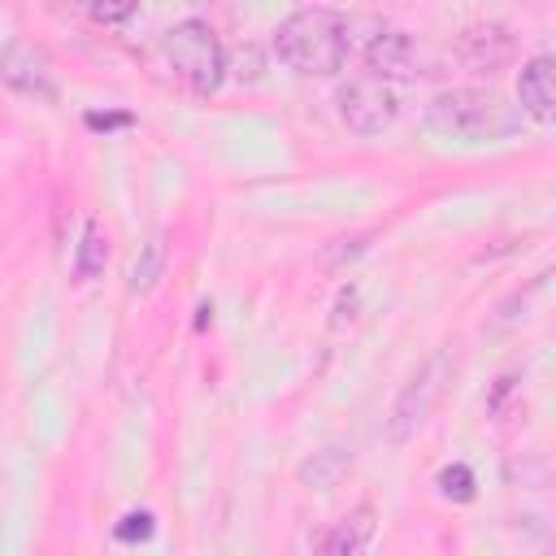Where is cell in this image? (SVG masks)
<instances>
[{
  "instance_id": "1",
  "label": "cell",
  "mask_w": 556,
  "mask_h": 556,
  "mask_svg": "<svg viewBox=\"0 0 556 556\" xmlns=\"http://www.w3.org/2000/svg\"><path fill=\"white\" fill-rule=\"evenodd\" d=\"M274 52L295 74H334L348 61V17L326 4L295 9L278 22Z\"/></svg>"
},
{
  "instance_id": "2",
  "label": "cell",
  "mask_w": 556,
  "mask_h": 556,
  "mask_svg": "<svg viewBox=\"0 0 556 556\" xmlns=\"http://www.w3.org/2000/svg\"><path fill=\"white\" fill-rule=\"evenodd\" d=\"M430 126L452 135V139L482 143V139L508 135L513 130V113L486 87H452V91H439L430 100Z\"/></svg>"
},
{
  "instance_id": "3",
  "label": "cell",
  "mask_w": 556,
  "mask_h": 556,
  "mask_svg": "<svg viewBox=\"0 0 556 556\" xmlns=\"http://www.w3.org/2000/svg\"><path fill=\"white\" fill-rule=\"evenodd\" d=\"M165 52H169V65L174 74L195 87V91H213L222 83V43H217V30L204 22V17H182L169 35H165Z\"/></svg>"
},
{
  "instance_id": "4",
  "label": "cell",
  "mask_w": 556,
  "mask_h": 556,
  "mask_svg": "<svg viewBox=\"0 0 556 556\" xmlns=\"http://www.w3.org/2000/svg\"><path fill=\"white\" fill-rule=\"evenodd\" d=\"M447 378H452V356H447V352H434V356L404 382V391L395 395L391 417H387V434H391L395 443H404L408 434H417V426L430 417L434 400L443 395Z\"/></svg>"
},
{
  "instance_id": "5",
  "label": "cell",
  "mask_w": 556,
  "mask_h": 556,
  "mask_svg": "<svg viewBox=\"0 0 556 556\" xmlns=\"http://www.w3.org/2000/svg\"><path fill=\"white\" fill-rule=\"evenodd\" d=\"M339 117L356 135H382L395 122V91L382 78H348L339 91Z\"/></svg>"
},
{
  "instance_id": "6",
  "label": "cell",
  "mask_w": 556,
  "mask_h": 556,
  "mask_svg": "<svg viewBox=\"0 0 556 556\" xmlns=\"http://www.w3.org/2000/svg\"><path fill=\"white\" fill-rule=\"evenodd\" d=\"M0 83H9L13 91H22V96H35V100H56V83H52V74H48V61L35 52V48H26V43H9L4 52H0Z\"/></svg>"
},
{
  "instance_id": "7",
  "label": "cell",
  "mask_w": 556,
  "mask_h": 556,
  "mask_svg": "<svg viewBox=\"0 0 556 556\" xmlns=\"http://www.w3.org/2000/svg\"><path fill=\"white\" fill-rule=\"evenodd\" d=\"M517 96H521V109L534 122H552L556 117V70H552V56H530L521 65Z\"/></svg>"
},
{
  "instance_id": "8",
  "label": "cell",
  "mask_w": 556,
  "mask_h": 556,
  "mask_svg": "<svg viewBox=\"0 0 556 556\" xmlns=\"http://www.w3.org/2000/svg\"><path fill=\"white\" fill-rule=\"evenodd\" d=\"M365 61H369V70H374L382 83H387V78H408V74H413V39H408L404 30H395V26H387V30H378V35L369 39Z\"/></svg>"
},
{
  "instance_id": "9",
  "label": "cell",
  "mask_w": 556,
  "mask_h": 556,
  "mask_svg": "<svg viewBox=\"0 0 556 556\" xmlns=\"http://www.w3.org/2000/svg\"><path fill=\"white\" fill-rule=\"evenodd\" d=\"M460 52L469 65H500L513 52V30L504 22H478L460 30Z\"/></svg>"
},
{
  "instance_id": "10",
  "label": "cell",
  "mask_w": 556,
  "mask_h": 556,
  "mask_svg": "<svg viewBox=\"0 0 556 556\" xmlns=\"http://www.w3.org/2000/svg\"><path fill=\"white\" fill-rule=\"evenodd\" d=\"M165 265H169V243H165V235H152L130 265V291H152L165 278Z\"/></svg>"
},
{
  "instance_id": "11",
  "label": "cell",
  "mask_w": 556,
  "mask_h": 556,
  "mask_svg": "<svg viewBox=\"0 0 556 556\" xmlns=\"http://www.w3.org/2000/svg\"><path fill=\"white\" fill-rule=\"evenodd\" d=\"M104 261H109V239L100 230V222H87L83 226V239H78V256H74V274L87 282L96 274H104Z\"/></svg>"
},
{
  "instance_id": "12",
  "label": "cell",
  "mask_w": 556,
  "mask_h": 556,
  "mask_svg": "<svg viewBox=\"0 0 556 556\" xmlns=\"http://www.w3.org/2000/svg\"><path fill=\"white\" fill-rule=\"evenodd\" d=\"M374 534V513L369 508H356L334 534H330V556H361L365 543Z\"/></svg>"
},
{
  "instance_id": "13",
  "label": "cell",
  "mask_w": 556,
  "mask_h": 556,
  "mask_svg": "<svg viewBox=\"0 0 556 556\" xmlns=\"http://www.w3.org/2000/svg\"><path fill=\"white\" fill-rule=\"evenodd\" d=\"M365 252H369V235H339V239H330V243L321 248L317 265H321V269H343L348 261H356V256H365Z\"/></svg>"
},
{
  "instance_id": "14",
  "label": "cell",
  "mask_w": 556,
  "mask_h": 556,
  "mask_svg": "<svg viewBox=\"0 0 556 556\" xmlns=\"http://www.w3.org/2000/svg\"><path fill=\"white\" fill-rule=\"evenodd\" d=\"M343 469H348V456H343L339 447H326V452H317V456L300 469V478H304V482H313V486H330Z\"/></svg>"
},
{
  "instance_id": "15",
  "label": "cell",
  "mask_w": 556,
  "mask_h": 556,
  "mask_svg": "<svg viewBox=\"0 0 556 556\" xmlns=\"http://www.w3.org/2000/svg\"><path fill=\"white\" fill-rule=\"evenodd\" d=\"M439 486H443L452 500H469V495H473V473H469L465 465H452V469L439 473Z\"/></svg>"
},
{
  "instance_id": "16",
  "label": "cell",
  "mask_w": 556,
  "mask_h": 556,
  "mask_svg": "<svg viewBox=\"0 0 556 556\" xmlns=\"http://www.w3.org/2000/svg\"><path fill=\"white\" fill-rule=\"evenodd\" d=\"M152 534V513H126L122 526H117V539H148Z\"/></svg>"
},
{
  "instance_id": "17",
  "label": "cell",
  "mask_w": 556,
  "mask_h": 556,
  "mask_svg": "<svg viewBox=\"0 0 556 556\" xmlns=\"http://www.w3.org/2000/svg\"><path fill=\"white\" fill-rule=\"evenodd\" d=\"M130 13H135V4H91V17L96 22H122Z\"/></svg>"
},
{
  "instance_id": "18",
  "label": "cell",
  "mask_w": 556,
  "mask_h": 556,
  "mask_svg": "<svg viewBox=\"0 0 556 556\" xmlns=\"http://www.w3.org/2000/svg\"><path fill=\"white\" fill-rule=\"evenodd\" d=\"M87 126L91 130H113V126H130L126 113H87Z\"/></svg>"
}]
</instances>
